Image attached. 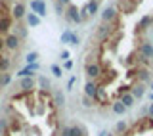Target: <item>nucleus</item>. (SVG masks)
<instances>
[{"mask_svg": "<svg viewBox=\"0 0 153 136\" xmlns=\"http://www.w3.org/2000/svg\"><path fill=\"white\" fill-rule=\"evenodd\" d=\"M0 136H86L80 127L67 125L59 105L44 90L17 92L10 98L0 121Z\"/></svg>", "mask_w": 153, "mask_h": 136, "instance_id": "obj_1", "label": "nucleus"}]
</instances>
